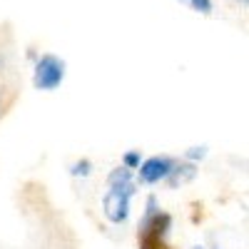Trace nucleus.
I'll use <instances>...</instances> for the list:
<instances>
[{
    "label": "nucleus",
    "instance_id": "obj_1",
    "mask_svg": "<svg viewBox=\"0 0 249 249\" xmlns=\"http://www.w3.org/2000/svg\"><path fill=\"white\" fill-rule=\"evenodd\" d=\"M62 80H65V60H60L57 55H40V60L35 62V75H33V85L37 90H55L62 85Z\"/></svg>",
    "mask_w": 249,
    "mask_h": 249
},
{
    "label": "nucleus",
    "instance_id": "obj_2",
    "mask_svg": "<svg viewBox=\"0 0 249 249\" xmlns=\"http://www.w3.org/2000/svg\"><path fill=\"white\" fill-rule=\"evenodd\" d=\"M135 197V184H120V187H110L102 197V210L105 217L112 224H122L130 217V199Z\"/></svg>",
    "mask_w": 249,
    "mask_h": 249
},
{
    "label": "nucleus",
    "instance_id": "obj_3",
    "mask_svg": "<svg viewBox=\"0 0 249 249\" xmlns=\"http://www.w3.org/2000/svg\"><path fill=\"white\" fill-rule=\"evenodd\" d=\"M175 160L172 157H150V160H144V162H140V167H137V172H140V182H144V184H157V182H162L164 177L170 175V170L175 167Z\"/></svg>",
    "mask_w": 249,
    "mask_h": 249
},
{
    "label": "nucleus",
    "instance_id": "obj_4",
    "mask_svg": "<svg viewBox=\"0 0 249 249\" xmlns=\"http://www.w3.org/2000/svg\"><path fill=\"white\" fill-rule=\"evenodd\" d=\"M195 177H197V164L195 162H179V164H175V167L170 170V175L164 177V182H167L172 190H177V187L192 182Z\"/></svg>",
    "mask_w": 249,
    "mask_h": 249
},
{
    "label": "nucleus",
    "instance_id": "obj_5",
    "mask_svg": "<svg viewBox=\"0 0 249 249\" xmlns=\"http://www.w3.org/2000/svg\"><path fill=\"white\" fill-rule=\"evenodd\" d=\"M132 182V170L122 167H115L110 175H107V187H120V184H130Z\"/></svg>",
    "mask_w": 249,
    "mask_h": 249
},
{
    "label": "nucleus",
    "instance_id": "obj_6",
    "mask_svg": "<svg viewBox=\"0 0 249 249\" xmlns=\"http://www.w3.org/2000/svg\"><path fill=\"white\" fill-rule=\"evenodd\" d=\"M70 175L72 177H90L92 175V162L90 160H77L70 167Z\"/></svg>",
    "mask_w": 249,
    "mask_h": 249
},
{
    "label": "nucleus",
    "instance_id": "obj_7",
    "mask_svg": "<svg viewBox=\"0 0 249 249\" xmlns=\"http://www.w3.org/2000/svg\"><path fill=\"white\" fill-rule=\"evenodd\" d=\"M184 157H187V162H202L204 157H207V144H195V147H190L184 152Z\"/></svg>",
    "mask_w": 249,
    "mask_h": 249
},
{
    "label": "nucleus",
    "instance_id": "obj_8",
    "mask_svg": "<svg viewBox=\"0 0 249 249\" xmlns=\"http://www.w3.org/2000/svg\"><path fill=\"white\" fill-rule=\"evenodd\" d=\"M140 162H142V155H140L137 150L124 152V157H122V164H124L127 170H137V167H140Z\"/></svg>",
    "mask_w": 249,
    "mask_h": 249
},
{
    "label": "nucleus",
    "instance_id": "obj_9",
    "mask_svg": "<svg viewBox=\"0 0 249 249\" xmlns=\"http://www.w3.org/2000/svg\"><path fill=\"white\" fill-rule=\"evenodd\" d=\"M187 5H192L202 15H210L212 13V0H187Z\"/></svg>",
    "mask_w": 249,
    "mask_h": 249
},
{
    "label": "nucleus",
    "instance_id": "obj_10",
    "mask_svg": "<svg viewBox=\"0 0 249 249\" xmlns=\"http://www.w3.org/2000/svg\"><path fill=\"white\" fill-rule=\"evenodd\" d=\"M8 62H10V57H8V50H0V72H3V70H8Z\"/></svg>",
    "mask_w": 249,
    "mask_h": 249
},
{
    "label": "nucleus",
    "instance_id": "obj_11",
    "mask_svg": "<svg viewBox=\"0 0 249 249\" xmlns=\"http://www.w3.org/2000/svg\"><path fill=\"white\" fill-rule=\"evenodd\" d=\"M232 3H239L242 8H247V3H249V0H232Z\"/></svg>",
    "mask_w": 249,
    "mask_h": 249
},
{
    "label": "nucleus",
    "instance_id": "obj_12",
    "mask_svg": "<svg viewBox=\"0 0 249 249\" xmlns=\"http://www.w3.org/2000/svg\"><path fill=\"white\" fill-rule=\"evenodd\" d=\"M0 112H3V90H0Z\"/></svg>",
    "mask_w": 249,
    "mask_h": 249
},
{
    "label": "nucleus",
    "instance_id": "obj_13",
    "mask_svg": "<svg viewBox=\"0 0 249 249\" xmlns=\"http://www.w3.org/2000/svg\"><path fill=\"white\" fill-rule=\"evenodd\" d=\"M192 249H204V247H192Z\"/></svg>",
    "mask_w": 249,
    "mask_h": 249
},
{
    "label": "nucleus",
    "instance_id": "obj_14",
    "mask_svg": "<svg viewBox=\"0 0 249 249\" xmlns=\"http://www.w3.org/2000/svg\"><path fill=\"white\" fill-rule=\"evenodd\" d=\"M182 3H187V0H182Z\"/></svg>",
    "mask_w": 249,
    "mask_h": 249
}]
</instances>
